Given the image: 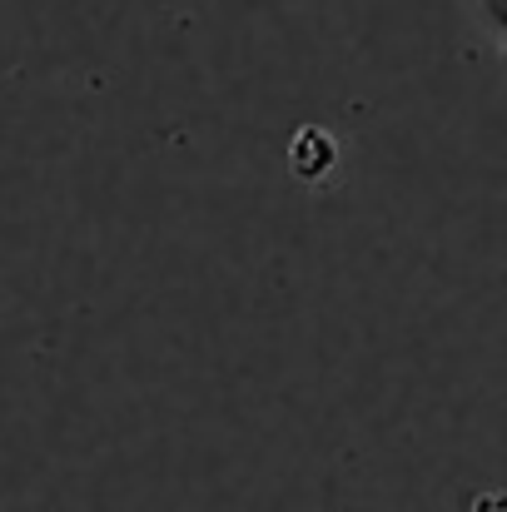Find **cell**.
<instances>
[{"label":"cell","mask_w":507,"mask_h":512,"mask_svg":"<svg viewBox=\"0 0 507 512\" xmlns=\"http://www.w3.org/2000/svg\"><path fill=\"white\" fill-rule=\"evenodd\" d=\"M289 165L299 179H309V184H319V179H329L338 170V140L329 125H299L294 130V140H289Z\"/></svg>","instance_id":"cell-1"}]
</instances>
